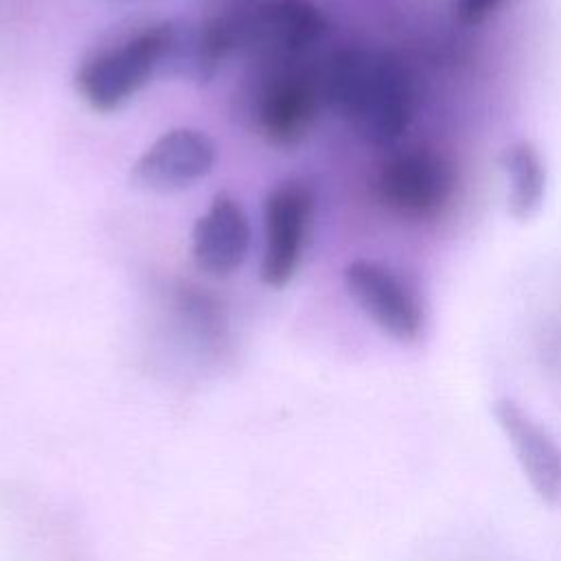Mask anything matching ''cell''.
Segmentation results:
<instances>
[{"label": "cell", "mask_w": 561, "mask_h": 561, "mask_svg": "<svg viewBox=\"0 0 561 561\" xmlns=\"http://www.w3.org/2000/svg\"><path fill=\"white\" fill-rule=\"evenodd\" d=\"M318 81L322 105L375 147L397 145L414 121V79L394 53L342 48L324 61Z\"/></svg>", "instance_id": "cell-1"}, {"label": "cell", "mask_w": 561, "mask_h": 561, "mask_svg": "<svg viewBox=\"0 0 561 561\" xmlns=\"http://www.w3.org/2000/svg\"><path fill=\"white\" fill-rule=\"evenodd\" d=\"M171 33V24H156L88 59L75 77L81 99L96 112L118 110L153 72H160Z\"/></svg>", "instance_id": "cell-2"}, {"label": "cell", "mask_w": 561, "mask_h": 561, "mask_svg": "<svg viewBox=\"0 0 561 561\" xmlns=\"http://www.w3.org/2000/svg\"><path fill=\"white\" fill-rule=\"evenodd\" d=\"M458 175L447 156L430 147L390 153L377 171L375 191L383 206L410 219H432L454 199Z\"/></svg>", "instance_id": "cell-3"}, {"label": "cell", "mask_w": 561, "mask_h": 561, "mask_svg": "<svg viewBox=\"0 0 561 561\" xmlns=\"http://www.w3.org/2000/svg\"><path fill=\"white\" fill-rule=\"evenodd\" d=\"M252 103L256 131L274 147L305 140L322 105L318 75L294 64H267Z\"/></svg>", "instance_id": "cell-4"}, {"label": "cell", "mask_w": 561, "mask_h": 561, "mask_svg": "<svg viewBox=\"0 0 561 561\" xmlns=\"http://www.w3.org/2000/svg\"><path fill=\"white\" fill-rule=\"evenodd\" d=\"M344 285L355 305L392 340L412 344L423 335V302L388 265L373 259H355L344 267Z\"/></svg>", "instance_id": "cell-5"}, {"label": "cell", "mask_w": 561, "mask_h": 561, "mask_svg": "<svg viewBox=\"0 0 561 561\" xmlns=\"http://www.w3.org/2000/svg\"><path fill=\"white\" fill-rule=\"evenodd\" d=\"M313 219V193L302 182L274 186L263 202L261 278L270 287L287 285L307 248Z\"/></svg>", "instance_id": "cell-6"}, {"label": "cell", "mask_w": 561, "mask_h": 561, "mask_svg": "<svg viewBox=\"0 0 561 561\" xmlns=\"http://www.w3.org/2000/svg\"><path fill=\"white\" fill-rule=\"evenodd\" d=\"M327 28L324 13L309 0H265L241 18V44L265 64H294Z\"/></svg>", "instance_id": "cell-7"}, {"label": "cell", "mask_w": 561, "mask_h": 561, "mask_svg": "<svg viewBox=\"0 0 561 561\" xmlns=\"http://www.w3.org/2000/svg\"><path fill=\"white\" fill-rule=\"evenodd\" d=\"M493 414L530 489L546 504L561 506V445L513 399H500Z\"/></svg>", "instance_id": "cell-8"}, {"label": "cell", "mask_w": 561, "mask_h": 561, "mask_svg": "<svg viewBox=\"0 0 561 561\" xmlns=\"http://www.w3.org/2000/svg\"><path fill=\"white\" fill-rule=\"evenodd\" d=\"M215 164V142L199 129L178 127L162 134L136 160L134 182L151 191H175L204 178Z\"/></svg>", "instance_id": "cell-9"}, {"label": "cell", "mask_w": 561, "mask_h": 561, "mask_svg": "<svg viewBox=\"0 0 561 561\" xmlns=\"http://www.w3.org/2000/svg\"><path fill=\"white\" fill-rule=\"evenodd\" d=\"M250 248V224L241 204L228 193L215 195L193 228V259L213 276L232 274Z\"/></svg>", "instance_id": "cell-10"}, {"label": "cell", "mask_w": 561, "mask_h": 561, "mask_svg": "<svg viewBox=\"0 0 561 561\" xmlns=\"http://www.w3.org/2000/svg\"><path fill=\"white\" fill-rule=\"evenodd\" d=\"M241 44V18H213L199 26L178 31L173 26L160 70L206 83L215 77L226 55Z\"/></svg>", "instance_id": "cell-11"}, {"label": "cell", "mask_w": 561, "mask_h": 561, "mask_svg": "<svg viewBox=\"0 0 561 561\" xmlns=\"http://www.w3.org/2000/svg\"><path fill=\"white\" fill-rule=\"evenodd\" d=\"M506 180L508 213L517 221L533 219L546 197V162L541 151L530 140L511 142L500 158Z\"/></svg>", "instance_id": "cell-12"}, {"label": "cell", "mask_w": 561, "mask_h": 561, "mask_svg": "<svg viewBox=\"0 0 561 561\" xmlns=\"http://www.w3.org/2000/svg\"><path fill=\"white\" fill-rule=\"evenodd\" d=\"M504 2L506 0H454L451 9H454V18L460 24L473 26L489 20Z\"/></svg>", "instance_id": "cell-13"}]
</instances>
